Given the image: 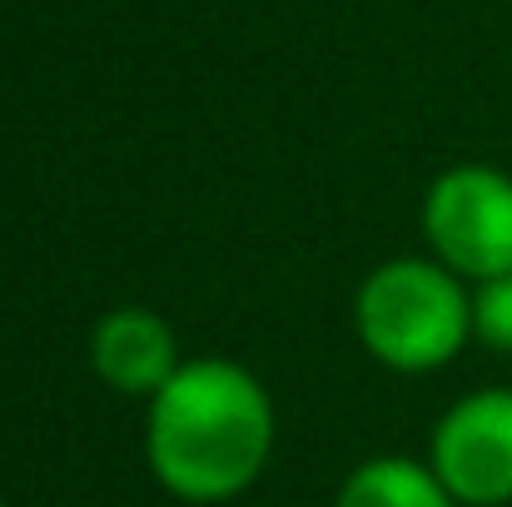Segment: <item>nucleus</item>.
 <instances>
[{
    "instance_id": "1",
    "label": "nucleus",
    "mask_w": 512,
    "mask_h": 507,
    "mask_svg": "<svg viewBox=\"0 0 512 507\" xmlns=\"http://www.w3.org/2000/svg\"><path fill=\"white\" fill-rule=\"evenodd\" d=\"M150 468L184 503H224L244 493L274 448V403L264 383L229 358L179 363L150 398Z\"/></svg>"
},
{
    "instance_id": "2",
    "label": "nucleus",
    "mask_w": 512,
    "mask_h": 507,
    "mask_svg": "<svg viewBox=\"0 0 512 507\" xmlns=\"http://www.w3.org/2000/svg\"><path fill=\"white\" fill-rule=\"evenodd\" d=\"M353 324L378 363L398 373H428L468 343L473 299L438 259H388L363 279Z\"/></svg>"
},
{
    "instance_id": "3",
    "label": "nucleus",
    "mask_w": 512,
    "mask_h": 507,
    "mask_svg": "<svg viewBox=\"0 0 512 507\" xmlns=\"http://www.w3.org/2000/svg\"><path fill=\"white\" fill-rule=\"evenodd\" d=\"M423 229L458 279L512 274V174L493 165H458L433 179L423 199Z\"/></svg>"
},
{
    "instance_id": "4",
    "label": "nucleus",
    "mask_w": 512,
    "mask_h": 507,
    "mask_svg": "<svg viewBox=\"0 0 512 507\" xmlns=\"http://www.w3.org/2000/svg\"><path fill=\"white\" fill-rule=\"evenodd\" d=\"M433 473L468 507L512 503V388H478L443 413Z\"/></svg>"
},
{
    "instance_id": "5",
    "label": "nucleus",
    "mask_w": 512,
    "mask_h": 507,
    "mask_svg": "<svg viewBox=\"0 0 512 507\" xmlns=\"http://www.w3.org/2000/svg\"><path fill=\"white\" fill-rule=\"evenodd\" d=\"M90 363L115 393L155 398L179 373V343L155 309H110L90 334Z\"/></svg>"
},
{
    "instance_id": "6",
    "label": "nucleus",
    "mask_w": 512,
    "mask_h": 507,
    "mask_svg": "<svg viewBox=\"0 0 512 507\" xmlns=\"http://www.w3.org/2000/svg\"><path fill=\"white\" fill-rule=\"evenodd\" d=\"M339 507H458L448 483L433 473V463L413 458H368L348 473Z\"/></svg>"
},
{
    "instance_id": "7",
    "label": "nucleus",
    "mask_w": 512,
    "mask_h": 507,
    "mask_svg": "<svg viewBox=\"0 0 512 507\" xmlns=\"http://www.w3.org/2000/svg\"><path fill=\"white\" fill-rule=\"evenodd\" d=\"M473 334L488 348L512 353V274H498L488 284H478L473 294Z\"/></svg>"
},
{
    "instance_id": "8",
    "label": "nucleus",
    "mask_w": 512,
    "mask_h": 507,
    "mask_svg": "<svg viewBox=\"0 0 512 507\" xmlns=\"http://www.w3.org/2000/svg\"><path fill=\"white\" fill-rule=\"evenodd\" d=\"M0 507H5V503H0Z\"/></svg>"
}]
</instances>
